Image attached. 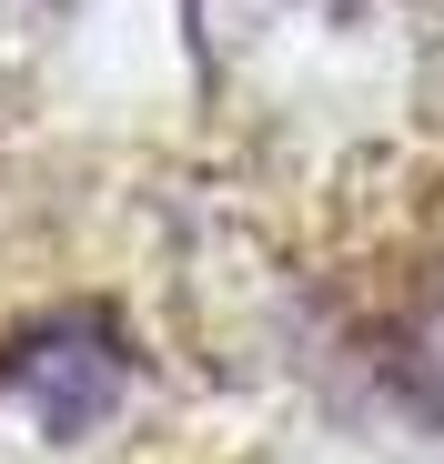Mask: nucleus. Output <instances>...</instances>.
Here are the masks:
<instances>
[{
  "label": "nucleus",
  "instance_id": "1",
  "mask_svg": "<svg viewBox=\"0 0 444 464\" xmlns=\"http://www.w3.org/2000/svg\"><path fill=\"white\" fill-rule=\"evenodd\" d=\"M0 394H21L71 444V434H92L131 394V343H121V324L101 314V303H82V314H41V324H21L11 343H0Z\"/></svg>",
  "mask_w": 444,
  "mask_h": 464
}]
</instances>
